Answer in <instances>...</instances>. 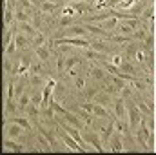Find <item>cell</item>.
<instances>
[{
    "instance_id": "cell-1",
    "label": "cell",
    "mask_w": 156,
    "mask_h": 155,
    "mask_svg": "<svg viewBox=\"0 0 156 155\" xmlns=\"http://www.w3.org/2000/svg\"><path fill=\"white\" fill-rule=\"evenodd\" d=\"M60 42H71V44H80V46H87V40H82V39H62Z\"/></svg>"
},
{
    "instance_id": "cell-2",
    "label": "cell",
    "mask_w": 156,
    "mask_h": 155,
    "mask_svg": "<svg viewBox=\"0 0 156 155\" xmlns=\"http://www.w3.org/2000/svg\"><path fill=\"white\" fill-rule=\"evenodd\" d=\"M64 139H66V142H67V144H69V146H71V148H73V150H80V148H78L76 144H75V142H73V141H71V139H69V137H64Z\"/></svg>"
}]
</instances>
